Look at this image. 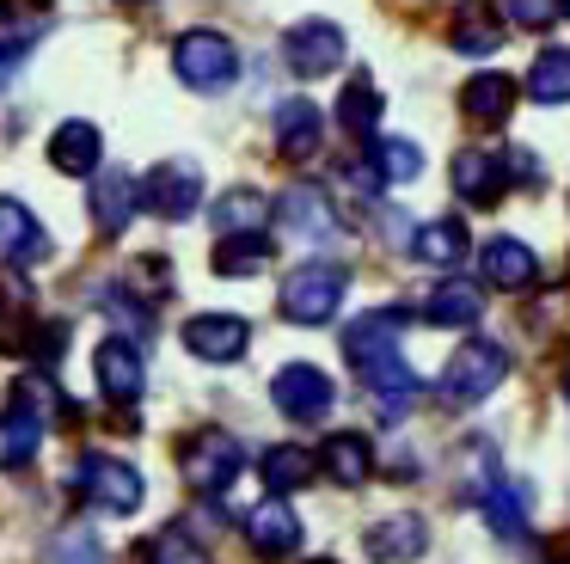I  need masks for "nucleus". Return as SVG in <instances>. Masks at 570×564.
I'll return each instance as SVG.
<instances>
[{
  "instance_id": "1",
  "label": "nucleus",
  "mask_w": 570,
  "mask_h": 564,
  "mask_svg": "<svg viewBox=\"0 0 570 564\" xmlns=\"http://www.w3.org/2000/svg\"><path fill=\"white\" fill-rule=\"evenodd\" d=\"M405 325H411V313H399V307H374L368 319H356V325L344 331V356H350V368L368 380L381 417H405L411 405L423 399V380L411 375L405 356H399V331Z\"/></svg>"
},
{
  "instance_id": "22",
  "label": "nucleus",
  "mask_w": 570,
  "mask_h": 564,
  "mask_svg": "<svg viewBox=\"0 0 570 564\" xmlns=\"http://www.w3.org/2000/svg\"><path fill=\"white\" fill-rule=\"evenodd\" d=\"M460 110H466L472 123H503L509 110H515V80H509V74H472L466 93H460Z\"/></svg>"
},
{
  "instance_id": "38",
  "label": "nucleus",
  "mask_w": 570,
  "mask_h": 564,
  "mask_svg": "<svg viewBox=\"0 0 570 564\" xmlns=\"http://www.w3.org/2000/svg\"><path fill=\"white\" fill-rule=\"evenodd\" d=\"M558 12H564V0H509V19L528 25V31H546Z\"/></svg>"
},
{
  "instance_id": "5",
  "label": "nucleus",
  "mask_w": 570,
  "mask_h": 564,
  "mask_svg": "<svg viewBox=\"0 0 570 564\" xmlns=\"http://www.w3.org/2000/svg\"><path fill=\"white\" fill-rule=\"evenodd\" d=\"M239 466H246V448H239L227 429H197L185 448V478L190 490H203V497H222L227 485L239 478Z\"/></svg>"
},
{
  "instance_id": "29",
  "label": "nucleus",
  "mask_w": 570,
  "mask_h": 564,
  "mask_svg": "<svg viewBox=\"0 0 570 564\" xmlns=\"http://www.w3.org/2000/svg\"><path fill=\"white\" fill-rule=\"evenodd\" d=\"M528 98L533 105H564L570 98V49H540V56H533Z\"/></svg>"
},
{
  "instance_id": "19",
  "label": "nucleus",
  "mask_w": 570,
  "mask_h": 564,
  "mask_svg": "<svg viewBox=\"0 0 570 564\" xmlns=\"http://www.w3.org/2000/svg\"><path fill=\"white\" fill-rule=\"evenodd\" d=\"M362 546H368L374 564H405L417 552H430V527H423V515H386V522L368 527Z\"/></svg>"
},
{
  "instance_id": "42",
  "label": "nucleus",
  "mask_w": 570,
  "mask_h": 564,
  "mask_svg": "<svg viewBox=\"0 0 570 564\" xmlns=\"http://www.w3.org/2000/svg\"><path fill=\"white\" fill-rule=\"evenodd\" d=\"M313 564H332V558H313Z\"/></svg>"
},
{
  "instance_id": "43",
  "label": "nucleus",
  "mask_w": 570,
  "mask_h": 564,
  "mask_svg": "<svg viewBox=\"0 0 570 564\" xmlns=\"http://www.w3.org/2000/svg\"><path fill=\"white\" fill-rule=\"evenodd\" d=\"M564 12H570V0H564Z\"/></svg>"
},
{
  "instance_id": "10",
  "label": "nucleus",
  "mask_w": 570,
  "mask_h": 564,
  "mask_svg": "<svg viewBox=\"0 0 570 564\" xmlns=\"http://www.w3.org/2000/svg\"><path fill=\"white\" fill-rule=\"evenodd\" d=\"M50 233L43 221L31 215L19 196H0V270H31V264H50Z\"/></svg>"
},
{
  "instance_id": "7",
  "label": "nucleus",
  "mask_w": 570,
  "mask_h": 564,
  "mask_svg": "<svg viewBox=\"0 0 570 564\" xmlns=\"http://www.w3.org/2000/svg\"><path fill=\"white\" fill-rule=\"evenodd\" d=\"M203 203V166L197 159H160V166L141 178V208L166 221H190Z\"/></svg>"
},
{
  "instance_id": "8",
  "label": "nucleus",
  "mask_w": 570,
  "mask_h": 564,
  "mask_svg": "<svg viewBox=\"0 0 570 564\" xmlns=\"http://www.w3.org/2000/svg\"><path fill=\"white\" fill-rule=\"evenodd\" d=\"M283 61H288V74H301V80L337 74V68H344V31H337L332 19L288 25V31H283Z\"/></svg>"
},
{
  "instance_id": "24",
  "label": "nucleus",
  "mask_w": 570,
  "mask_h": 564,
  "mask_svg": "<svg viewBox=\"0 0 570 564\" xmlns=\"http://www.w3.org/2000/svg\"><path fill=\"white\" fill-rule=\"evenodd\" d=\"M479 313H484V294H479V282H442V289L423 301V319L430 325H479Z\"/></svg>"
},
{
  "instance_id": "18",
  "label": "nucleus",
  "mask_w": 570,
  "mask_h": 564,
  "mask_svg": "<svg viewBox=\"0 0 570 564\" xmlns=\"http://www.w3.org/2000/svg\"><path fill=\"white\" fill-rule=\"evenodd\" d=\"M325 142V117L313 98H283L276 105V147H283V159H313Z\"/></svg>"
},
{
  "instance_id": "28",
  "label": "nucleus",
  "mask_w": 570,
  "mask_h": 564,
  "mask_svg": "<svg viewBox=\"0 0 570 564\" xmlns=\"http://www.w3.org/2000/svg\"><path fill=\"white\" fill-rule=\"evenodd\" d=\"M497 43H503V25L491 19V7H484V0H466L460 19H454V49L460 56H491Z\"/></svg>"
},
{
  "instance_id": "6",
  "label": "nucleus",
  "mask_w": 570,
  "mask_h": 564,
  "mask_svg": "<svg viewBox=\"0 0 570 564\" xmlns=\"http://www.w3.org/2000/svg\"><path fill=\"white\" fill-rule=\"evenodd\" d=\"M337 301H344V270L337 264H301L283 282V319H295V325H325Z\"/></svg>"
},
{
  "instance_id": "12",
  "label": "nucleus",
  "mask_w": 570,
  "mask_h": 564,
  "mask_svg": "<svg viewBox=\"0 0 570 564\" xmlns=\"http://www.w3.org/2000/svg\"><path fill=\"white\" fill-rule=\"evenodd\" d=\"M252 343V325L239 313H197L185 319V350L203 356V362H239Z\"/></svg>"
},
{
  "instance_id": "16",
  "label": "nucleus",
  "mask_w": 570,
  "mask_h": 564,
  "mask_svg": "<svg viewBox=\"0 0 570 564\" xmlns=\"http://www.w3.org/2000/svg\"><path fill=\"white\" fill-rule=\"evenodd\" d=\"M283 221H288V233H295V240H307V245L337 240L332 196L313 191V184H288V191H283Z\"/></svg>"
},
{
  "instance_id": "36",
  "label": "nucleus",
  "mask_w": 570,
  "mask_h": 564,
  "mask_svg": "<svg viewBox=\"0 0 570 564\" xmlns=\"http://www.w3.org/2000/svg\"><path fill=\"white\" fill-rule=\"evenodd\" d=\"M148 564H209V552H203L185 527H166V534H154Z\"/></svg>"
},
{
  "instance_id": "35",
  "label": "nucleus",
  "mask_w": 570,
  "mask_h": 564,
  "mask_svg": "<svg viewBox=\"0 0 570 564\" xmlns=\"http://www.w3.org/2000/svg\"><path fill=\"white\" fill-rule=\"evenodd\" d=\"M50 564H105V539L92 527H62L50 539Z\"/></svg>"
},
{
  "instance_id": "34",
  "label": "nucleus",
  "mask_w": 570,
  "mask_h": 564,
  "mask_svg": "<svg viewBox=\"0 0 570 564\" xmlns=\"http://www.w3.org/2000/svg\"><path fill=\"white\" fill-rule=\"evenodd\" d=\"M374 172H381V184H411V178H423V147L417 142H381L374 147Z\"/></svg>"
},
{
  "instance_id": "32",
  "label": "nucleus",
  "mask_w": 570,
  "mask_h": 564,
  "mask_svg": "<svg viewBox=\"0 0 570 564\" xmlns=\"http://www.w3.org/2000/svg\"><path fill=\"white\" fill-rule=\"evenodd\" d=\"M264 264H271V240H264V233L215 245V276H258Z\"/></svg>"
},
{
  "instance_id": "2",
  "label": "nucleus",
  "mask_w": 570,
  "mask_h": 564,
  "mask_svg": "<svg viewBox=\"0 0 570 564\" xmlns=\"http://www.w3.org/2000/svg\"><path fill=\"white\" fill-rule=\"evenodd\" d=\"M503 380H509V350L491 338H472L466 350H454V362L442 368V399L448 405H479V399H491Z\"/></svg>"
},
{
  "instance_id": "26",
  "label": "nucleus",
  "mask_w": 570,
  "mask_h": 564,
  "mask_svg": "<svg viewBox=\"0 0 570 564\" xmlns=\"http://www.w3.org/2000/svg\"><path fill=\"white\" fill-rule=\"evenodd\" d=\"M215 227H222V240L264 233V227H271V203H264L258 191H227L222 203H215Z\"/></svg>"
},
{
  "instance_id": "30",
  "label": "nucleus",
  "mask_w": 570,
  "mask_h": 564,
  "mask_svg": "<svg viewBox=\"0 0 570 564\" xmlns=\"http://www.w3.org/2000/svg\"><path fill=\"white\" fill-rule=\"evenodd\" d=\"M99 307L117 319V325H124L117 338H129V343H136V338H148V331H154V313H148V301H141L136 289H124V282H105V289H99Z\"/></svg>"
},
{
  "instance_id": "23",
  "label": "nucleus",
  "mask_w": 570,
  "mask_h": 564,
  "mask_svg": "<svg viewBox=\"0 0 570 564\" xmlns=\"http://www.w3.org/2000/svg\"><path fill=\"white\" fill-rule=\"evenodd\" d=\"M320 466H325V473H332L344 490H356V485H368V473H374V448L344 429V436H332V441L320 448Z\"/></svg>"
},
{
  "instance_id": "9",
  "label": "nucleus",
  "mask_w": 570,
  "mask_h": 564,
  "mask_svg": "<svg viewBox=\"0 0 570 564\" xmlns=\"http://www.w3.org/2000/svg\"><path fill=\"white\" fill-rule=\"evenodd\" d=\"M80 490L111 515L141 509V473L129 460H117V454H87V460H80Z\"/></svg>"
},
{
  "instance_id": "39",
  "label": "nucleus",
  "mask_w": 570,
  "mask_h": 564,
  "mask_svg": "<svg viewBox=\"0 0 570 564\" xmlns=\"http://www.w3.org/2000/svg\"><path fill=\"white\" fill-rule=\"evenodd\" d=\"M19 49H26V43H0V56H7V61H13V56H19Z\"/></svg>"
},
{
  "instance_id": "25",
  "label": "nucleus",
  "mask_w": 570,
  "mask_h": 564,
  "mask_svg": "<svg viewBox=\"0 0 570 564\" xmlns=\"http://www.w3.org/2000/svg\"><path fill=\"white\" fill-rule=\"evenodd\" d=\"M411 257H423V264H435V270H448V264H460L466 257V221H430V227H417L411 233Z\"/></svg>"
},
{
  "instance_id": "11",
  "label": "nucleus",
  "mask_w": 570,
  "mask_h": 564,
  "mask_svg": "<svg viewBox=\"0 0 570 564\" xmlns=\"http://www.w3.org/2000/svg\"><path fill=\"white\" fill-rule=\"evenodd\" d=\"M92 375H99V392L111 405H136L141 387H148V362H141V350L129 338H105L92 350Z\"/></svg>"
},
{
  "instance_id": "13",
  "label": "nucleus",
  "mask_w": 570,
  "mask_h": 564,
  "mask_svg": "<svg viewBox=\"0 0 570 564\" xmlns=\"http://www.w3.org/2000/svg\"><path fill=\"white\" fill-rule=\"evenodd\" d=\"M509 184V159L497 147H460L454 154V191L466 196L472 208H491Z\"/></svg>"
},
{
  "instance_id": "20",
  "label": "nucleus",
  "mask_w": 570,
  "mask_h": 564,
  "mask_svg": "<svg viewBox=\"0 0 570 564\" xmlns=\"http://www.w3.org/2000/svg\"><path fill=\"white\" fill-rule=\"evenodd\" d=\"M479 257H484V282H491V289H509V294L528 289V282L540 276V257H533L528 245L515 240V233H497V240L484 245Z\"/></svg>"
},
{
  "instance_id": "3",
  "label": "nucleus",
  "mask_w": 570,
  "mask_h": 564,
  "mask_svg": "<svg viewBox=\"0 0 570 564\" xmlns=\"http://www.w3.org/2000/svg\"><path fill=\"white\" fill-rule=\"evenodd\" d=\"M173 68L185 86H197V93H222V86L239 80V49L234 37L222 31H185L173 43Z\"/></svg>"
},
{
  "instance_id": "21",
  "label": "nucleus",
  "mask_w": 570,
  "mask_h": 564,
  "mask_svg": "<svg viewBox=\"0 0 570 564\" xmlns=\"http://www.w3.org/2000/svg\"><path fill=\"white\" fill-rule=\"evenodd\" d=\"M258 473H264V490H271V497H288V490H301L313 473H320V454H313V448H295V441H283V448H264Z\"/></svg>"
},
{
  "instance_id": "27",
  "label": "nucleus",
  "mask_w": 570,
  "mask_h": 564,
  "mask_svg": "<svg viewBox=\"0 0 570 564\" xmlns=\"http://www.w3.org/2000/svg\"><path fill=\"white\" fill-rule=\"evenodd\" d=\"M337 123H344L356 142H368V135L381 129V86H374V80H350L344 98H337Z\"/></svg>"
},
{
  "instance_id": "31",
  "label": "nucleus",
  "mask_w": 570,
  "mask_h": 564,
  "mask_svg": "<svg viewBox=\"0 0 570 564\" xmlns=\"http://www.w3.org/2000/svg\"><path fill=\"white\" fill-rule=\"evenodd\" d=\"M43 448V424L31 411H7L0 417V466H26Z\"/></svg>"
},
{
  "instance_id": "33",
  "label": "nucleus",
  "mask_w": 570,
  "mask_h": 564,
  "mask_svg": "<svg viewBox=\"0 0 570 564\" xmlns=\"http://www.w3.org/2000/svg\"><path fill=\"white\" fill-rule=\"evenodd\" d=\"M484 515H491V527L503 539H521L528 534V503H521V490L515 485H503V478H491V490H484Z\"/></svg>"
},
{
  "instance_id": "15",
  "label": "nucleus",
  "mask_w": 570,
  "mask_h": 564,
  "mask_svg": "<svg viewBox=\"0 0 570 564\" xmlns=\"http://www.w3.org/2000/svg\"><path fill=\"white\" fill-rule=\"evenodd\" d=\"M246 539L258 558H288V552L301 546V515L288 509L283 497H264L258 509L246 515Z\"/></svg>"
},
{
  "instance_id": "17",
  "label": "nucleus",
  "mask_w": 570,
  "mask_h": 564,
  "mask_svg": "<svg viewBox=\"0 0 570 564\" xmlns=\"http://www.w3.org/2000/svg\"><path fill=\"white\" fill-rule=\"evenodd\" d=\"M136 208H141V184L117 166H99V178H92V221H99V233H124L136 221Z\"/></svg>"
},
{
  "instance_id": "14",
  "label": "nucleus",
  "mask_w": 570,
  "mask_h": 564,
  "mask_svg": "<svg viewBox=\"0 0 570 564\" xmlns=\"http://www.w3.org/2000/svg\"><path fill=\"white\" fill-rule=\"evenodd\" d=\"M99 159H105V135H99V123L68 117L62 129L50 135V166H56V172H68V178H99Z\"/></svg>"
},
{
  "instance_id": "37",
  "label": "nucleus",
  "mask_w": 570,
  "mask_h": 564,
  "mask_svg": "<svg viewBox=\"0 0 570 564\" xmlns=\"http://www.w3.org/2000/svg\"><path fill=\"white\" fill-rule=\"evenodd\" d=\"M62 325H43V319H31L26 338H19V356H38V362H62Z\"/></svg>"
},
{
  "instance_id": "41",
  "label": "nucleus",
  "mask_w": 570,
  "mask_h": 564,
  "mask_svg": "<svg viewBox=\"0 0 570 564\" xmlns=\"http://www.w3.org/2000/svg\"><path fill=\"white\" fill-rule=\"evenodd\" d=\"M564 399H570V375H564Z\"/></svg>"
},
{
  "instance_id": "4",
  "label": "nucleus",
  "mask_w": 570,
  "mask_h": 564,
  "mask_svg": "<svg viewBox=\"0 0 570 564\" xmlns=\"http://www.w3.org/2000/svg\"><path fill=\"white\" fill-rule=\"evenodd\" d=\"M271 399H276V411L295 417V424H320V417H332L337 387H332V375H325V368H313V362H288V368H276Z\"/></svg>"
},
{
  "instance_id": "40",
  "label": "nucleus",
  "mask_w": 570,
  "mask_h": 564,
  "mask_svg": "<svg viewBox=\"0 0 570 564\" xmlns=\"http://www.w3.org/2000/svg\"><path fill=\"white\" fill-rule=\"evenodd\" d=\"M117 7H141V0H117Z\"/></svg>"
}]
</instances>
